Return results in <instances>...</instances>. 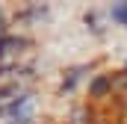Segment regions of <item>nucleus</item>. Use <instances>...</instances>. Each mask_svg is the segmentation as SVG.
<instances>
[{"mask_svg": "<svg viewBox=\"0 0 127 124\" xmlns=\"http://www.w3.org/2000/svg\"><path fill=\"white\" fill-rule=\"evenodd\" d=\"M112 18H118V21H127V6H115V9H112Z\"/></svg>", "mask_w": 127, "mask_h": 124, "instance_id": "obj_1", "label": "nucleus"}]
</instances>
